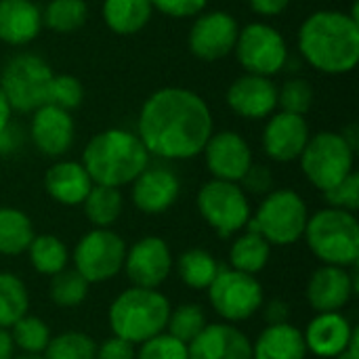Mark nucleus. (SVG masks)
Wrapping results in <instances>:
<instances>
[{"mask_svg":"<svg viewBox=\"0 0 359 359\" xmlns=\"http://www.w3.org/2000/svg\"><path fill=\"white\" fill-rule=\"evenodd\" d=\"M53 78L50 65L32 53L15 55L0 74V88L17 111H34L46 103L48 84Z\"/></svg>","mask_w":359,"mask_h":359,"instance_id":"8","label":"nucleus"},{"mask_svg":"<svg viewBox=\"0 0 359 359\" xmlns=\"http://www.w3.org/2000/svg\"><path fill=\"white\" fill-rule=\"evenodd\" d=\"M227 105L246 120L269 118L278 107V86L267 76L244 74L229 84Z\"/></svg>","mask_w":359,"mask_h":359,"instance_id":"18","label":"nucleus"},{"mask_svg":"<svg viewBox=\"0 0 359 359\" xmlns=\"http://www.w3.org/2000/svg\"><path fill=\"white\" fill-rule=\"evenodd\" d=\"M189 359H252L250 339L233 324H206L187 345Z\"/></svg>","mask_w":359,"mask_h":359,"instance_id":"20","label":"nucleus"},{"mask_svg":"<svg viewBox=\"0 0 359 359\" xmlns=\"http://www.w3.org/2000/svg\"><path fill=\"white\" fill-rule=\"evenodd\" d=\"M170 303L158 288L130 286L122 290L109 307L111 332L133 345H141L166 330Z\"/></svg>","mask_w":359,"mask_h":359,"instance_id":"4","label":"nucleus"},{"mask_svg":"<svg viewBox=\"0 0 359 359\" xmlns=\"http://www.w3.org/2000/svg\"><path fill=\"white\" fill-rule=\"evenodd\" d=\"M29 137L38 151H42L48 158H61L63 154L69 151L74 143V120L69 111L44 103L38 109H34Z\"/></svg>","mask_w":359,"mask_h":359,"instance_id":"19","label":"nucleus"},{"mask_svg":"<svg viewBox=\"0 0 359 359\" xmlns=\"http://www.w3.org/2000/svg\"><path fill=\"white\" fill-rule=\"evenodd\" d=\"M240 65L246 74L273 76L288 63V44L284 36L269 23H248L240 29L236 48Z\"/></svg>","mask_w":359,"mask_h":359,"instance_id":"12","label":"nucleus"},{"mask_svg":"<svg viewBox=\"0 0 359 359\" xmlns=\"http://www.w3.org/2000/svg\"><path fill=\"white\" fill-rule=\"evenodd\" d=\"M238 34L240 25L233 15L225 11H202L189 29V50L202 61H219L233 53Z\"/></svg>","mask_w":359,"mask_h":359,"instance_id":"13","label":"nucleus"},{"mask_svg":"<svg viewBox=\"0 0 359 359\" xmlns=\"http://www.w3.org/2000/svg\"><path fill=\"white\" fill-rule=\"evenodd\" d=\"M212 309L229 324L250 320L263 305L261 282L238 269H219L212 284L206 288Z\"/></svg>","mask_w":359,"mask_h":359,"instance_id":"11","label":"nucleus"},{"mask_svg":"<svg viewBox=\"0 0 359 359\" xmlns=\"http://www.w3.org/2000/svg\"><path fill=\"white\" fill-rule=\"evenodd\" d=\"M42 29V13L32 0H0V40L11 46L32 42Z\"/></svg>","mask_w":359,"mask_h":359,"instance_id":"24","label":"nucleus"},{"mask_svg":"<svg viewBox=\"0 0 359 359\" xmlns=\"http://www.w3.org/2000/svg\"><path fill=\"white\" fill-rule=\"evenodd\" d=\"M15 358V343L11 339V332L0 328V359Z\"/></svg>","mask_w":359,"mask_h":359,"instance_id":"47","label":"nucleus"},{"mask_svg":"<svg viewBox=\"0 0 359 359\" xmlns=\"http://www.w3.org/2000/svg\"><path fill=\"white\" fill-rule=\"evenodd\" d=\"M126 244L109 227H95L80 238L74 250V269L88 282L114 280L124 269Z\"/></svg>","mask_w":359,"mask_h":359,"instance_id":"10","label":"nucleus"},{"mask_svg":"<svg viewBox=\"0 0 359 359\" xmlns=\"http://www.w3.org/2000/svg\"><path fill=\"white\" fill-rule=\"evenodd\" d=\"M25 252L29 255L32 267L38 273L48 276V278L63 271L67 267V261H69L67 246L57 236H50V233L34 236V240L29 242Z\"/></svg>","mask_w":359,"mask_h":359,"instance_id":"31","label":"nucleus"},{"mask_svg":"<svg viewBox=\"0 0 359 359\" xmlns=\"http://www.w3.org/2000/svg\"><path fill=\"white\" fill-rule=\"evenodd\" d=\"M34 236V225L23 210L0 206V255L17 257L25 252Z\"/></svg>","mask_w":359,"mask_h":359,"instance_id":"28","label":"nucleus"},{"mask_svg":"<svg viewBox=\"0 0 359 359\" xmlns=\"http://www.w3.org/2000/svg\"><path fill=\"white\" fill-rule=\"evenodd\" d=\"M206 324L208 322H206L204 307H200L196 303H185V305H179L177 309H170L164 332H168L175 339H179L181 343L189 345L206 328Z\"/></svg>","mask_w":359,"mask_h":359,"instance_id":"35","label":"nucleus"},{"mask_svg":"<svg viewBox=\"0 0 359 359\" xmlns=\"http://www.w3.org/2000/svg\"><path fill=\"white\" fill-rule=\"evenodd\" d=\"M101 13L114 34L130 36L149 23L154 6L149 0H103Z\"/></svg>","mask_w":359,"mask_h":359,"instance_id":"26","label":"nucleus"},{"mask_svg":"<svg viewBox=\"0 0 359 359\" xmlns=\"http://www.w3.org/2000/svg\"><path fill=\"white\" fill-rule=\"evenodd\" d=\"M154 8H158L160 13L175 17V19H187V17H196L200 15L208 0H149Z\"/></svg>","mask_w":359,"mask_h":359,"instance_id":"42","label":"nucleus"},{"mask_svg":"<svg viewBox=\"0 0 359 359\" xmlns=\"http://www.w3.org/2000/svg\"><path fill=\"white\" fill-rule=\"evenodd\" d=\"M124 271L133 286L158 288L172 271V252L158 236H145L126 248Z\"/></svg>","mask_w":359,"mask_h":359,"instance_id":"14","label":"nucleus"},{"mask_svg":"<svg viewBox=\"0 0 359 359\" xmlns=\"http://www.w3.org/2000/svg\"><path fill=\"white\" fill-rule=\"evenodd\" d=\"M303 332L292 324H269L252 343V359H305Z\"/></svg>","mask_w":359,"mask_h":359,"instance_id":"25","label":"nucleus"},{"mask_svg":"<svg viewBox=\"0 0 359 359\" xmlns=\"http://www.w3.org/2000/svg\"><path fill=\"white\" fill-rule=\"evenodd\" d=\"M44 187H46V194L55 202H59L63 206H78L88 196L93 181H90L86 168L82 166V162L61 160V162H55L46 170Z\"/></svg>","mask_w":359,"mask_h":359,"instance_id":"23","label":"nucleus"},{"mask_svg":"<svg viewBox=\"0 0 359 359\" xmlns=\"http://www.w3.org/2000/svg\"><path fill=\"white\" fill-rule=\"evenodd\" d=\"M309 210L292 189H271L244 229L259 231L271 246H290L305 233Z\"/></svg>","mask_w":359,"mask_h":359,"instance_id":"6","label":"nucleus"},{"mask_svg":"<svg viewBox=\"0 0 359 359\" xmlns=\"http://www.w3.org/2000/svg\"><path fill=\"white\" fill-rule=\"evenodd\" d=\"M353 154L355 149L341 133L324 130L309 137L299 160L307 181L326 191L353 172Z\"/></svg>","mask_w":359,"mask_h":359,"instance_id":"7","label":"nucleus"},{"mask_svg":"<svg viewBox=\"0 0 359 359\" xmlns=\"http://www.w3.org/2000/svg\"><path fill=\"white\" fill-rule=\"evenodd\" d=\"M206 166L215 179L240 183L252 164L250 145L236 130L212 133L202 149Z\"/></svg>","mask_w":359,"mask_h":359,"instance_id":"16","label":"nucleus"},{"mask_svg":"<svg viewBox=\"0 0 359 359\" xmlns=\"http://www.w3.org/2000/svg\"><path fill=\"white\" fill-rule=\"evenodd\" d=\"M313 103V88L303 78H290L284 82L282 88H278V105L282 111L305 116Z\"/></svg>","mask_w":359,"mask_h":359,"instance_id":"39","label":"nucleus"},{"mask_svg":"<svg viewBox=\"0 0 359 359\" xmlns=\"http://www.w3.org/2000/svg\"><path fill=\"white\" fill-rule=\"evenodd\" d=\"M250 8L257 13V15H263V17H273V15H280L288 8L290 0H248Z\"/></svg>","mask_w":359,"mask_h":359,"instance_id":"45","label":"nucleus"},{"mask_svg":"<svg viewBox=\"0 0 359 359\" xmlns=\"http://www.w3.org/2000/svg\"><path fill=\"white\" fill-rule=\"evenodd\" d=\"M198 210L221 238L242 231L252 217L250 202L240 183L221 179H212L200 187Z\"/></svg>","mask_w":359,"mask_h":359,"instance_id":"9","label":"nucleus"},{"mask_svg":"<svg viewBox=\"0 0 359 359\" xmlns=\"http://www.w3.org/2000/svg\"><path fill=\"white\" fill-rule=\"evenodd\" d=\"M135 359H189V351L187 345L172 334L160 332L158 337L139 345Z\"/></svg>","mask_w":359,"mask_h":359,"instance_id":"40","label":"nucleus"},{"mask_svg":"<svg viewBox=\"0 0 359 359\" xmlns=\"http://www.w3.org/2000/svg\"><path fill=\"white\" fill-rule=\"evenodd\" d=\"M265 320L269 324H286L288 322V305L280 299H273L265 307Z\"/></svg>","mask_w":359,"mask_h":359,"instance_id":"46","label":"nucleus"},{"mask_svg":"<svg viewBox=\"0 0 359 359\" xmlns=\"http://www.w3.org/2000/svg\"><path fill=\"white\" fill-rule=\"evenodd\" d=\"M8 332L15 347H19L23 353H42L50 341V330L46 322L34 316H23L8 328Z\"/></svg>","mask_w":359,"mask_h":359,"instance_id":"37","label":"nucleus"},{"mask_svg":"<svg viewBox=\"0 0 359 359\" xmlns=\"http://www.w3.org/2000/svg\"><path fill=\"white\" fill-rule=\"evenodd\" d=\"M309 141V124L305 116L278 111L271 114L263 130V149L276 162L297 160Z\"/></svg>","mask_w":359,"mask_h":359,"instance_id":"17","label":"nucleus"},{"mask_svg":"<svg viewBox=\"0 0 359 359\" xmlns=\"http://www.w3.org/2000/svg\"><path fill=\"white\" fill-rule=\"evenodd\" d=\"M149 164V151L139 135L124 128L97 133L82 151V166L95 185H130Z\"/></svg>","mask_w":359,"mask_h":359,"instance_id":"3","label":"nucleus"},{"mask_svg":"<svg viewBox=\"0 0 359 359\" xmlns=\"http://www.w3.org/2000/svg\"><path fill=\"white\" fill-rule=\"evenodd\" d=\"M358 292L359 280L355 265L353 271H349V267L322 265L311 273L305 297L316 313H326V311H341Z\"/></svg>","mask_w":359,"mask_h":359,"instance_id":"15","label":"nucleus"},{"mask_svg":"<svg viewBox=\"0 0 359 359\" xmlns=\"http://www.w3.org/2000/svg\"><path fill=\"white\" fill-rule=\"evenodd\" d=\"M97 343L84 332H63L48 341L44 359H95Z\"/></svg>","mask_w":359,"mask_h":359,"instance_id":"36","label":"nucleus"},{"mask_svg":"<svg viewBox=\"0 0 359 359\" xmlns=\"http://www.w3.org/2000/svg\"><path fill=\"white\" fill-rule=\"evenodd\" d=\"M88 282L76 271V269H63L55 276H50L48 284V297L55 305L72 309L86 301L88 297Z\"/></svg>","mask_w":359,"mask_h":359,"instance_id":"34","label":"nucleus"},{"mask_svg":"<svg viewBox=\"0 0 359 359\" xmlns=\"http://www.w3.org/2000/svg\"><path fill=\"white\" fill-rule=\"evenodd\" d=\"M88 6L84 0H50L42 13V23H46L57 34H69L86 23Z\"/></svg>","mask_w":359,"mask_h":359,"instance_id":"33","label":"nucleus"},{"mask_svg":"<svg viewBox=\"0 0 359 359\" xmlns=\"http://www.w3.org/2000/svg\"><path fill=\"white\" fill-rule=\"evenodd\" d=\"M299 50L322 74L339 76L353 72L359 61L358 6L351 13H311L299 29Z\"/></svg>","mask_w":359,"mask_h":359,"instance_id":"2","label":"nucleus"},{"mask_svg":"<svg viewBox=\"0 0 359 359\" xmlns=\"http://www.w3.org/2000/svg\"><path fill=\"white\" fill-rule=\"evenodd\" d=\"M334 359H359V330H353V337L349 341V345L345 347V351H341Z\"/></svg>","mask_w":359,"mask_h":359,"instance_id":"48","label":"nucleus"},{"mask_svg":"<svg viewBox=\"0 0 359 359\" xmlns=\"http://www.w3.org/2000/svg\"><path fill=\"white\" fill-rule=\"evenodd\" d=\"M29 294L21 278L11 271H0V328L8 330L15 322L27 316Z\"/></svg>","mask_w":359,"mask_h":359,"instance_id":"32","label":"nucleus"},{"mask_svg":"<svg viewBox=\"0 0 359 359\" xmlns=\"http://www.w3.org/2000/svg\"><path fill=\"white\" fill-rule=\"evenodd\" d=\"M11 105H8V101H6V97H4V93H2V88H0V130H4L6 126H8V120H11Z\"/></svg>","mask_w":359,"mask_h":359,"instance_id":"49","label":"nucleus"},{"mask_svg":"<svg viewBox=\"0 0 359 359\" xmlns=\"http://www.w3.org/2000/svg\"><path fill=\"white\" fill-rule=\"evenodd\" d=\"M322 194H324V200L328 202V206L355 212L359 208V175L353 170L341 183H337L334 187H330Z\"/></svg>","mask_w":359,"mask_h":359,"instance_id":"41","label":"nucleus"},{"mask_svg":"<svg viewBox=\"0 0 359 359\" xmlns=\"http://www.w3.org/2000/svg\"><path fill=\"white\" fill-rule=\"evenodd\" d=\"M82 99H84V88H82V82L78 78H74L69 74H57V76L53 74L50 84H48L46 103L69 111V109L80 107Z\"/></svg>","mask_w":359,"mask_h":359,"instance_id":"38","label":"nucleus"},{"mask_svg":"<svg viewBox=\"0 0 359 359\" xmlns=\"http://www.w3.org/2000/svg\"><path fill=\"white\" fill-rule=\"evenodd\" d=\"M353 330L355 328L341 311H326L318 313L301 332L307 351H311L318 358L334 359L349 345Z\"/></svg>","mask_w":359,"mask_h":359,"instance_id":"22","label":"nucleus"},{"mask_svg":"<svg viewBox=\"0 0 359 359\" xmlns=\"http://www.w3.org/2000/svg\"><path fill=\"white\" fill-rule=\"evenodd\" d=\"M219 269L221 265L217 263V259L202 248H189L177 261V273L181 282L194 290H206L217 278Z\"/></svg>","mask_w":359,"mask_h":359,"instance_id":"30","label":"nucleus"},{"mask_svg":"<svg viewBox=\"0 0 359 359\" xmlns=\"http://www.w3.org/2000/svg\"><path fill=\"white\" fill-rule=\"evenodd\" d=\"M242 189L257 194V196H267L273 187V175L267 166L263 164H250V168L246 170V175L240 181Z\"/></svg>","mask_w":359,"mask_h":359,"instance_id":"43","label":"nucleus"},{"mask_svg":"<svg viewBox=\"0 0 359 359\" xmlns=\"http://www.w3.org/2000/svg\"><path fill=\"white\" fill-rule=\"evenodd\" d=\"M309 250L322 265L353 267L359 261V223L355 212L322 208L307 219L303 233Z\"/></svg>","mask_w":359,"mask_h":359,"instance_id":"5","label":"nucleus"},{"mask_svg":"<svg viewBox=\"0 0 359 359\" xmlns=\"http://www.w3.org/2000/svg\"><path fill=\"white\" fill-rule=\"evenodd\" d=\"M137 135L158 158L189 160L202 154L212 135V111L198 93L166 86L143 103Z\"/></svg>","mask_w":359,"mask_h":359,"instance_id":"1","label":"nucleus"},{"mask_svg":"<svg viewBox=\"0 0 359 359\" xmlns=\"http://www.w3.org/2000/svg\"><path fill=\"white\" fill-rule=\"evenodd\" d=\"M82 206H84L86 219L95 227H111L124 210V198L120 194V187H107V185L93 183Z\"/></svg>","mask_w":359,"mask_h":359,"instance_id":"29","label":"nucleus"},{"mask_svg":"<svg viewBox=\"0 0 359 359\" xmlns=\"http://www.w3.org/2000/svg\"><path fill=\"white\" fill-rule=\"evenodd\" d=\"M13 359H44L42 358V353H21V355H17V358Z\"/></svg>","mask_w":359,"mask_h":359,"instance_id":"50","label":"nucleus"},{"mask_svg":"<svg viewBox=\"0 0 359 359\" xmlns=\"http://www.w3.org/2000/svg\"><path fill=\"white\" fill-rule=\"evenodd\" d=\"M130 185H133L130 191L133 204L145 215L166 212L181 194L179 177L164 166H154V168L147 166Z\"/></svg>","mask_w":359,"mask_h":359,"instance_id":"21","label":"nucleus"},{"mask_svg":"<svg viewBox=\"0 0 359 359\" xmlns=\"http://www.w3.org/2000/svg\"><path fill=\"white\" fill-rule=\"evenodd\" d=\"M271 257V244L252 229H246L240 238H236V242L229 248V263L231 269L257 276L259 271H263L269 263Z\"/></svg>","mask_w":359,"mask_h":359,"instance_id":"27","label":"nucleus"},{"mask_svg":"<svg viewBox=\"0 0 359 359\" xmlns=\"http://www.w3.org/2000/svg\"><path fill=\"white\" fill-rule=\"evenodd\" d=\"M135 345L120 339V337H109L105 339L101 345H97V351H95V359H135Z\"/></svg>","mask_w":359,"mask_h":359,"instance_id":"44","label":"nucleus"}]
</instances>
